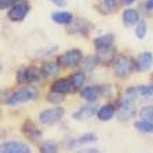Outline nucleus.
<instances>
[{"instance_id":"1","label":"nucleus","mask_w":153,"mask_h":153,"mask_svg":"<svg viewBox=\"0 0 153 153\" xmlns=\"http://www.w3.org/2000/svg\"><path fill=\"white\" fill-rule=\"evenodd\" d=\"M36 97H37V90L35 87H26V88H22L19 91H17V93L11 94L7 98L6 103H8V105H18V103L33 101Z\"/></svg>"},{"instance_id":"2","label":"nucleus","mask_w":153,"mask_h":153,"mask_svg":"<svg viewBox=\"0 0 153 153\" xmlns=\"http://www.w3.org/2000/svg\"><path fill=\"white\" fill-rule=\"evenodd\" d=\"M132 66H134V64H132L131 58L124 57V55H119L113 61V72L119 77H126L130 75L132 71Z\"/></svg>"},{"instance_id":"3","label":"nucleus","mask_w":153,"mask_h":153,"mask_svg":"<svg viewBox=\"0 0 153 153\" xmlns=\"http://www.w3.org/2000/svg\"><path fill=\"white\" fill-rule=\"evenodd\" d=\"M82 61V53L80 50H71L66 51L65 54L58 57V62H59L61 66H65V68H71V66H76Z\"/></svg>"},{"instance_id":"4","label":"nucleus","mask_w":153,"mask_h":153,"mask_svg":"<svg viewBox=\"0 0 153 153\" xmlns=\"http://www.w3.org/2000/svg\"><path fill=\"white\" fill-rule=\"evenodd\" d=\"M64 116V109L62 108H53V109H47L40 113V121L43 124H54L62 119Z\"/></svg>"},{"instance_id":"5","label":"nucleus","mask_w":153,"mask_h":153,"mask_svg":"<svg viewBox=\"0 0 153 153\" xmlns=\"http://www.w3.org/2000/svg\"><path fill=\"white\" fill-rule=\"evenodd\" d=\"M28 10H29L28 3H25V1L17 3L10 8V11H8V18H10L11 21H22V19L25 18Z\"/></svg>"},{"instance_id":"6","label":"nucleus","mask_w":153,"mask_h":153,"mask_svg":"<svg viewBox=\"0 0 153 153\" xmlns=\"http://www.w3.org/2000/svg\"><path fill=\"white\" fill-rule=\"evenodd\" d=\"M1 153H30V149L25 143L11 141L1 145Z\"/></svg>"},{"instance_id":"7","label":"nucleus","mask_w":153,"mask_h":153,"mask_svg":"<svg viewBox=\"0 0 153 153\" xmlns=\"http://www.w3.org/2000/svg\"><path fill=\"white\" fill-rule=\"evenodd\" d=\"M116 50H114L113 47H103V48H98V54H97V58L100 62L102 64H109V62H113L116 58Z\"/></svg>"},{"instance_id":"8","label":"nucleus","mask_w":153,"mask_h":153,"mask_svg":"<svg viewBox=\"0 0 153 153\" xmlns=\"http://www.w3.org/2000/svg\"><path fill=\"white\" fill-rule=\"evenodd\" d=\"M90 29V24L85 19L82 18H76L71 22V26H69V32L71 33H84L87 35Z\"/></svg>"},{"instance_id":"9","label":"nucleus","mask_w":153,"mask_h":153,"mask_svg":"<svg viewBox=\"0 0 153 153\" xmlns=\"http://www.w3.org/2000/svg\"><path fill=\"white\" fill-rule=\"evenodd\" d=\"M135 114V109L132 106V102H121L120 108L117 111L119 120H128Z\"/></svg>"},{"instance_id":"10","label":"nucleus","mask_w":153,"mask_h":153,"mask_svg":"<svg viewBox=\"0 0 153 153\" xmlns=\"http://www.w3.org/2000/svg\"><path fill=\"white\" fill-rule=\"evenodd\" d=\"M22 131H24V134H25L29 139H32V141H37V139L42 137V131L33 124L32 121H29V120L24 123Z\"/></svg>"},{"instance_id":"11","label":"nucleus","mask_w":153,"mask_h":153,"mask_svg":"<svg viewBox=\"0 0 153 153\" xmlns=\"http://www.w3.org/2000/svg\"><path fill=\"white\" fill-rule=\"evenodd\" d=\"M94 113H95L94 103H88V105L82 106L77 112H75V113H73V119H76V120H85V119L91 117Z\"/></svg>"},{"instance_id":"12","label":"nucleus","mask_w":153,"mask_h":153,"mask_svg":"<svg viewBox=\"0 0 153 153\" xmlns=\"http://www.w3.org/2000/svg\"><path fill=\"white\" fill-rule=\"evenodd\" d=\"M152 64H153L152 53L145 51V53L139 54V57H138V69L141 72H145V71H148V69H150Z\"/></svg>"},{"instance_id":"13","label":"nucleus","mask_w":153,"mask_h":153,"mask_svg":"<svg viewBox=\"0 0 153 153\" xmlns=\"http://www.w3.org/2000/svg\"><path fill=\"white\" fill-rule=\"evenodd\" d=\"M101 93H102L101 87H85L82 91V97L85 101H88V102H94V101L98 100Z\"/></svg>"},{"instance_id":"14","label":"nucleus","mask_w":153,"mask_h":153,"mask_svg":"<svg viewBox=\"0 0 153 153\" xmlns=\"http://www.w3.org/2000/svg\"><path fill=\"white\" fill-rule=\"evenodd\" d=\"M123 22H124L126 26H132V25H138L139 24V14L138 11L135 10H131V8H128L123 13Z\"/></svg>"},{"instance_id":"15","label":"nucleus","mask_w":153,"mask_h":153,"mask_svg":"<svg viewBox=\"0 0 153 153\" xmlns=\"http://www.w3.org/2000/svg\"><path fill=\"white\" fill-rule=\"evenodd\" d=\"M53 91L54 93H59V94L71 93L72 91V82L66 80V79H59L57 82H54Z\"/></svg>"},{"instance_id":"16","label":"nucleus","mask_w":153,"mask_h":153,"mask_svg":"<svg viewBox=\"0 0 153 153\" xmlns=\"http://www.w3.org/2000/svg\"><path fill=\"white\" fill-rule=\"evenodd\" d=\"M97 114H98V119L102 121L111 120L114 114V106L113 105H103V106L100 108V111H98Z\"/></svg>"},{"instance_id":"17","label":"nucleus","mask_w":153,"mask_h":153,"mask_svg":"<svg viewBox=\"0 0 153 153\" xmlns=\"http://www.w3.org/2000/svg\"><path fill=\"white\" fill-rule=\"evenodd\" d=\"M53 21L61 24V25H66V24H71L73 21V17H72L71 13H65V11H58V13H54L53 14Z\"/></svg>"},{"instance_id":"18","label":"nucleus","mask_w":153,"mask_h":153,"mask_svg":"<svg viewBox=\"0 0 153 153\" xmlns=\"http://www.w3.org/2000/svg\"><path fill=\"white\" fill-rule=\"evenodd\" d=\"M113 35H105V36H101V37H97L94 40V44H95L97 50L98 48H103V47H111L113 44Z\"/></svg>"},{"instance_id":"19","label":"nucleus","mask_w":153,"mask_h":153,"mask_svg":"<svg viewBox=\"0 0 153 153\" xmlns=\"http://www.w3.org/2000/svg\"><path fill=\"white\" fill-rule=\"evenodd\" d=\"M58 71H59L58 64H55V62H46L43 65L42 73L44 76H47V77H53V76L58 75Z\"/></svg>"},{"instance_id":"20","label":"nucleus","mask_w":153,"mask_h":153,"mask_svg":"<svg viewBox=\"0 0 153 153\" xmlns=\"http://www.w3.org/2000/svg\"><path fill=\"white\" fill-rule=\"evenodd\" d=\"M117 7V1L116 0H102L100 3V8L102 13L105 14H109V13H113Z\"/></svg>"},{"instance_id":"21","label":"nucleus","mask_w":153,"mask_h":153,"mask_svg":"<svg viewBox=\"0 0 153 153\" xmlns=\"http://www.w3.org/2000/svg\"><path fill=\"white\" fill-rule=\"evenodd\" d=\"M71 82H72L73 88H80V87H83V84H84V82H85L84 72H76V73H73L71 77Z\"/></svg>"},{"instance_id":"22","label":"nucleus","mask_w":153,"mask_h":153,"mask_svg":"<svg viewBox=\"0 0 153 153\" xmlns=\"http://www.w3.org/2000/svg\"><path fill=\"white\" fill-rule=\"evenodd\" d=\"M134 88V93L137 97H150L153 94V87L152 85H139V87H132Z\"/></svg>"},{"instance_id":"23","label":"nucleus","mask_w":153,"mask_h":153,"mask_svg":"<svg viewBox=\"0 0 153 153\" xmlns=\"http://www.w3.org/2000/svg\"><path fill=\"white\" fill-rule=\"evenodd\" d=\"M40 153H58V146L54 141H44L40 146Z\"/></svg>"},{"instance_id":"24","label":"nucleus","mask_w":153,"mask_h":153,"mask_svg":"<svg viewBox=\"0 0 153 153\" xmlns=\"http://www.w3.org/2000/svg\"><path fill=\"white\" fill-rule=\"evenodd\" d=\"M135 128L138 131L143 132V134H153V123H149V121H137Z\"/></svg>"},{"instance_id":"25","label":"nucleus","mask_w":153,"mask_h":153,"mask_svg":"<svg viewBox=\"0 0 153 153\" xmlns=\"http://www.w3.org/2000/svg\"><path fill=\"white\" fill-rule=\"evenodd\" d=\"M139 116L143 121L153 123V106H143L139 112Z\"/></svg>"},{"instance_id":"26","label":"nucleus","mask_w":153,"mask_h":153,"mask_svg":"<svg viewBox=\"0 0 153 153\" xmlns=\"http://www.w3.org/2000/svg\"><path fill=\"white\" fill-rule=\"evenodd\" d=\"M42 76H40V72L36 68H28L26 69V82H37L40 80Z\"/></svg>"},{"instance_id":"27","label":"nucleus","mask_w":153,"mask_h":153,"mask_svg":"<svg viewBox=\"0 0 153 153\" xmlns=\"http://www.w3.org/2000/svg\"><path fill=\"white\" fill-rule=\"evenodd\" d=\"M97 61H98V58L87 57L84 61H83V68H84L85 71H91V69L97 65Z\"/></svg>"},{"instance_id":"28","label":"nucleus","mask_w":153,"mask_h":153,"mask_svg":"<svg viewBox=\"0 0 153 153\" xmlns=\"http://www.w3.org/2000/svg\"><path fill=\"white\" fill-rule=\"evenodd\" d=\"M97 139V137L94 135V134H85V135L80 137L79 139H76V142L77 145H82V143H88V142H94Z\"/></svg>"},{"instance_id":"29","label":"nucleus","mask_w":153,"mask_h":153,"mask_svg":"<svg viewBox=\"0 0 153 153\" xmlns=\"http://www.w3.org/2000/svg\"><path fill=\"white\" fill-rule=\"evenodd\" d=\"M135 35L138 39H143L146 35V24L145 22H139L137 25V29H135Z\"/></svg>"},{"instance_id":"30","label":"nucleus","mask_w":153,"mask_h":153,"mask_svg":"<svg viewBox=\"0 0 153 153\" xmlns=\"http://www.w3.org/2000/svg\"><path fill=\"white\" fill-rule=\"evenodd\" d=\"M47 100L50 101V102H61V101L64 100V97H62V94H59V93H51V94H48V97H47Z\"/></svg>"},{"instance_id":"31","label":"nucleus","mask_w":153,"mask_h":153,"mask_svg":"<svg viewBox=\"0 0 153 153\" xmlns=\"http://www.w3.org/2000/svg\"><path fill=\"white\" fill-rule=\"evenodd\" d=\"M18 82L19 83L26 82V69H21L19 71V73H18Z\"/></svg>"},{"instance_id":"32","label":"nucleus","mask_w":153,"mask_h":153,"mask_svg":"<svg viewBox=\"0 0 153 153\" xmlns=\"http://www.w3.org/2000/svg\"><path fill=\"white\" fill-rule=\"evenodd\" d=\"M54 4H57V6H59V7H64L65 4H66V0H51Z\"/></svg>"},{"instance_id":"33","label":"nucleus","mask_w":153,"mask_h":153,"mask_svg":"<svg viewBox=\"0 0 153 153\" xmlns=\"http://www.w3.org/2000/svg\"><path fill=\"white\" fill-rule=\"evenodd\" d=\"M77 153H100V152L95 149H84V150H79Z\"/></svg>"},{"instance_id":"34","label":"nucleus","mask_w":153,"mask_h":153,"mask_svg":"<svg viewBox=\"0 0 153 153\" xmlns=\"http://www.w3.org/2000/svg\"><path fill=\"white\" fill-rule=\"evenodd\" d=\"M146 10H153V0H146Z\"/></svg>"},{"instance_id":"35","label":"nucleus","mask_w":153,"mask_h":153,"mask_svg":"<svg viewBox=\"0 0 153 153\" xmlns=\"http://www.w3.org/2000/svg\"><path fill=\"white\" fill-rule=\"evenodd\" d=\"M135 0H123V3L124 4H131V3H134Z\"/></svg>"}]
</instances>
